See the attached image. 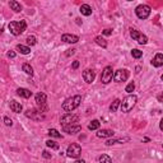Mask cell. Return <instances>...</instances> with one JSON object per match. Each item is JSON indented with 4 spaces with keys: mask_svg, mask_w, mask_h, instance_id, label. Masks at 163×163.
<instances>
[{
    "mask_svg": "<svg viewBox=\"0 0 163 163\" xmlns=\"http://www.w3.org/2000/svg\"><path fill=\"white\" fill-rule=\"evenodd\" d=\"M152 65L156 68H159L163 65V54H157L152 60Z\"/></svg>",
    "mask_w": 163,
    "mask_h": 163,
    "instance_id": "obj_16",
    "label": "cell"
},
{
    "mask_svg": "<svg viewBox=\"0 0 163 163\" xmlns=\"http://www.w3.org/2000/svg\"><path fill=\"white\" fill-rule=\"evenodd\" d=\"M42 157H43V158H46V159H50V158H51V154L47 152V150H43V152H42Z\"/></svg>",
    "mask_w": 163,
    "mask_h": 163,
    "instance_id": "obj_34",
    "label": "cell"
},
{
    "mask_svg": "<svg viewBox=\"0 0 163 163\" xmlns=\"http://www.w3.org/2000/svg\"><path fill=\"white\" fill-rule=\"evenodd\" d=\"M136 101H138V97L135 96V94H129V96H126L125 98L122 99V102H121V111L127 114V112H130L133 110V107L135 106Z\"/></svg>",
    "mask_w": 163,
    "mask_h": 163,
    "instance_id": "obj_3",
    "label": "cell"
},
{
    "mask_svg": "<svg viewBox=\"0 0 163 163\" xmlns=\"http://www.w3.org/2000/svg\"><path fill=\"white\" fill-rule=\"evenodd\" d=\"M118 106H121V101L120 99H115L114 102L111 103V106H110V111H111V112H116L117 108H118Z\"/></svg>",
    "mask_w": 163,
    "mask_h": 163,
    "instance_id": "obj_22",
    "label": "cell"
},
{
    "mask_svg": "<svg viewBox=\"0 0 163 163\" xmlns=\"http://www.w3.org/2000/svg\"><path fill=\"white\" fill-rule=\"evenodd\" d=\"M159 129H161L162 131H163V118L161 120V122H159Z\"/></svg>",
    "mask_w": 163,
    "mask_h": 163,
    "instance_id": "obj_39",
    "label": "cell"
},
{
    "mask_svg": "<svg viewBox=\"0 0 163 163\" xmlns=\"http://www.w3.org/2000/svg\"><path fill=\"white\" fill-rule=\"evenodd\" d=\"M74 54H75V50H74V49L66 50V52H65V55H66V56H70V55H74Z\"/></svg>",
    "mask_w": 163,
    "mask_h": 163,
    "instance_id": "obj_35",
    "label": "cell"
},
{
    "mask_svg": "<svg viewBox=\"0 0 163 163\" xmlns=\"http://www.w3.org/2000/svg\"><path fill=\"white\" fill-rule=\"evenodd\" d=\"M8 28H9L10 33L14 34V36H19L27 28V23L24 20H14V22H10L8 24Z\"/></svg>",
    "mask_w": 163,
    "mask_h": 163,
    "instance_id": "obj_2",
    "label": "cell"
},
{
    "mask_svg": "<svg viewBox=\"0 0 163 163\" xmlns=\"http://www.w3.org/2000/svg\"><path fill=\"white\" fill-rule=\"evenodd\" d=\"M22 70L26 74H28V75H32V74H33V69H32V66L29 64H23L22 65Z\"/></svg>",
    "mask_w": 163,
    "mask_h": 163,
    "instance_id": "obj_25",
    "label": "cell"
},
{
    "mask_svg": "<svg viewBox=\"0 0 163 163\" xmlns=\"http://www.w3.org/2000/svg\"><path fill=\"white\" fill-rule=\"evenodd\" d=\"M63 130L64 133H68L70 135H74L76 133H79L82 130V127L79 125H66V126H63Z\"/></svg>",
    "mask_w": 163,
    "mask_h": 163,
    "instance_id": "obj_12",
    "label": "cell"
},
{
    "mask_svg": "<svg viewBox=\"0 0 163 163\" xmlns=\"http://www.w3.org/2000/svg\"><path fill=\"white\" fill-rule=\"evenodd\" d=\"M134 89H135V84H134V83H129L125 91L127 92V93H133V92H134Z\"/></svg>",
    "mask_w": 163,
    "mask_h": 163,
    "instance_id": "obj_30",
    "label": "cell"
},
{
    "mask_svg": "<svg viewBox=\"0 0 163 163\" xmlns=\"http://www.w3.org/2000/svg\"><path fill=\"white\" fill-rule=\"evenodd\" d=\"M9 7H10V9L14 10L16 13H19V11L22 10V5H20L18 1H16V0H10V1H9Z\"/></svg>",
    "mask_w": 163,
    "mask_h": 163,
    "instance_id": "obj_18",
    "label": "cell"
},
{
    "mask_svg": "<svg viewBox=\"0 0 163 163\" xmlns=\"http://www.w3.org/2000/svg\"><path fill=\"white\" fill-rule=\"evenodd\" d=\"M36 42H37V41H36V37H34V36H28L27 37V43H28V45L33 46V45H36Z\"/></svg>",
    "mask_w": 163,
    "mask_h": 163,
    "instance_id": "obj_29",
    "label": "cell"
},
{
    "mask_svg": "<svg viewBox=\"0 0 163 163\" xmlns=\"http://www.w3.org/2000/svg\"><path fill=\"white\" fill-rule=\"evenodd\" d=\"M130 36H131V38L134 41H136L138 43H140V45H145V43L148 42V38L145 34L140 33L139 31H136V29H130Z\"/></svg>",
    "mask_w": 163,
    "mask_h": 163,
    "instance_id": "obj_9",
    "label": "cell"
},
{
    "mask_svg": "<svg viewBox=\"0 0 163 163\" xmlns=\"http://www.w3.org/2000/svg\"><path fill=\"white\" fill-rule=\"evenodd\" d=\"M8 57L14 59V57H16V52H14V51H9V52H8Z\"/></svg>",
    "mask_w": 163,
    "mask_h": 163,
    "instance_id": "obj_36",
    "label": "cell"
},
{
    "mask_svg": "<svg viewBox=\"0 0 163 163\" xmlns=\"http://www.w3.org/2000/svg\"><path fill=\"white\" fill-rule=\"evenodd\" d=\"M49 135L50 136H54V138H61V134L56 129H50L49 130Z\"/></svg>",
    "mask_w": 163,
    "mask_h": 163,
    "instance_id": "obj_28",
    "label": "cell"
},
{
    "mask_svg": "<svg viewBox=\"0 0 163 163\" xmlns=\"http://www.w3.org/2000/svg\"><path fill=\"white\" fill-rule=\"evenodd\" d=\"M17 94L23 97V98H29V97L32 96V92L27 89V88H18V89H17Z\"/></svg>",
    "mask_w": 163,
    "mask_h": 163,
    "instance_id": "obj_17",
    "label": "cell"
},
{
    "mask_svg": "<svg viewBox=\"0 0 163 163\" xmlns=\"http://www.w3.org/2000/svg\"><path fill=\"white\" fill-rule=\"evenodd\" d=\"M79 66V61H74L73 63V69H78Z\"/></svg>",
    "mask_w": 163,
    "mask_h": 163,
    "instance_id": "obj_37",
    "label": "cell"
},
{
    "mask_svg": "<svg viewBox=\"0 0 163 163\" xmlns=\"http://www.w3.org/2000/svg\"><path fill=\"white\" fill-rule=\"evenodd\" d=\"M17 50L23 55H28L31 52V49L28 46H24V45H17Z\"/></svg>",
    "mask_w": 163,
    "mask_h": 163,
    "instance_id": "obj_20",
    "label": "cell"
},
{
    "mask_svg": "<svg viewBox=\"0 0 163 163\" xmlns=\"http://www.w3.org/2000/svg\"><path fill=\"white\" fill-rule=\"evenodd\" d=\"M74 163H85V161H83V159H78V161H75Z\"/></svg>",
    "mask_w": 163,
    "mask_h": 163,
    "instance_id": "obj_40",
    "label": "cell"
},
{
    "mask_svg": "<svg viewBox=\"0 0 163 163\" xmlns=\"http://www.w3.org/2000/svg\"><path fill=\"white\" fill-rule=\"evenodd\" d=\"M115 133L112 131V130L110 129H102V130H98V133H97V136L98 138H111V136H114Z\"/></svg>",
    "mask_w": 163,
    "mask_h": 163,
    "instance_id": "obj_15",
    "label": "cell"
},
{
    "mask_svg": "<svg viewBox=\"0 0 163 163\" xmlns=\"http://www.w3.org/2000/svg\"><path fill=\"white\" fill-rule=\"evenodd\" d=\"M61 41L66 43H76L79 41V37L75 36V34H69V33H65L61 36Z\"/></svg>",
    "mask_w": 163,
    "mask_h": 163,
    "instance_id": "obj_13",
    "label": "cell"
},
{
    "mask_svg": "<svg viewBox=\"0 0 163 163\" xmlns=\"http://www.w3.org/2000/svg\"><path fill=\"white\" fill-rule=\"evenodd\" d=\"M161 78H162V80H163V74H162V76H161Z\"/></svg>",
    "mask_w": 163,
    "mask_h": 163,
    "instance_id": "obj_41",
    "label": "cell"
},
{
    "mask_svg": "<svg viewBox=\"0 0 163 163\" xmlns=\"http://www.w3.org/2000/svg\"><path fill=\"white\" fill-rule=\"evenodd\" d=\"M131 55L134 59H140L141 56H143V51H140V50L138 49H133L131 50Z\"/></svg>",
    "mask_w": 163,
    "mask_h": 163,
    "instance_id": "obj_26",
    "label": "cell"
},
{
    "mask_svg": "<svg viewBox=\"0 0 163 163\" xmlns=\"http://www.w3.org/2000/svg\"><path fill=\"white\" fill-rule=\"evenodd\" d=\"M135 13L139 19H147L148 17L150 16V7L149 5H145V4H140L136 7Z\"/></svg>",
    "mask_w": 163,
    "mask_h": 163,
    "instance_id": "obj_4",
    "label": "cell"
},
{
    "mask_svg": "<svg viewBox=\"0 0 163 163\" xmlns=\"http://www.w3.org/2000/svg\"><path fill=\"white\" fill-rule=\"evenodd\" d=\"M79 121V116L78 115H74V114H66L61 117L60 122L63 126H66V125H74L75 122Z\"/></svg>",
    "mask_w": 163,
    "mask_h": 163,
    "instance_id": "obj_7",
    "label": "cell"
},
{
    "mask_svg": "<svg viewBox=\"0 0 163 163\" xmlns=\"http://www.w3.org/2000/svg\"><path fill=\"white\" fill-rule=\"evenodd\" d=\"M116 143H121V140H115V139H110V140L106 141V145H114Z\"/></svg>",
    "mask_w": 163,
    "mask_h": 163,
    "instance_id": "obj_31",
    "label": "cell"
},
{
    "mask_svg": "<svg viewBox=\"0 0 163 163\" xmlns=\"http://www.w3.org/2000/svg\"><path fill=\"white\" fill-rule=\"evenodd\" d=\"M46 145L49 148H51V149H59V144L56 143V141H54V140H47Z\"/></svg>",
    "mask_w": 163,
    "mask_h": 163,
    "instance_id": "obj_27",
    "label": "cell"
},
{
    "mask_svg": "<svg viewBox=\"0 0 163 163\" xmlns=\"http://www.w3.org/2000/svg\"><path fill=\"white\" fill-rule=\"evenodd\" d=\"M4 122H5V125H7V126H11V125H13V121H11L9 117H4Z\"/></svg>",
    "mask_w": 163,
    "mask_h": 163,
    "instance_id": "obj_32",
    "label": "cell"
},
{
    "mask_svg": "<svg viewBox=\"0 0 163 163\" xmlns=\"http://www.w3.org/2000/svg\"><path fill=\"white\" fill-rule=\"evenodd\" d=\"M162 147H163V144H162Z\"/></svg>",
    "mask_w": 163,
    "mask_h": 163,
    "instance_id": "obj_42",
    "label": "cell"
},
{
    "mask_svg": "<svg viewBox=\"0 0 163 163\" xmlns=\"http://www.w3.org/2000/svg\"><path fill=\"white\" fill-rule=\"evenodd\" d=\"M102 34H105V36H111V34H112V29L106 28L105 31H102Z\"/></svg>",
    "mask_w": 163,
    "mask_h": 163,
    "instance_id": "obj_33",
    "label": "cell"
},
{
    "mask_svg": "<svg viewBox=\"0 0 163 163\" xmlns=\"http://www.w3.org/2000/svg\"><path fill=\"white\" fill-rule=\"evenodd\" d=\"M157 99H158L159 102H163V93H161V94H159V96L157 97Z\"/></svg>",
    "mask_w": 163,
    "mask_h": 163,
    "instance_id": "obj_38",
    "label": "cell"
},
{
    "mask_svg": "<svg viewBox=\"0 0 163 163\" xmlns=\"http://www.w3.org/2000/svg\"><path fill=\"white\" fill-rule=\"evenodd\" d=\"M94 41H96L97 45H99L101 47H103V49H106V47H107V42H106L105 38H102V36H97L96 38H94Z\"/></svg>",
    "mask_w": 163,
    "mask_h": 163,
    "instance_id": "obj_21",
    "label": "cell"
},
{
    "mask_svg": "<svg viewBox=\"0 0 163 163\" xmlns=\"http://www.w3.org/2000/svg\"><path fill=\"white\" fill-rule=\"evenodd\" d=\"M114 70H112V66H107L105 68V69L102 70V75H101V82L103 83V84H108L112 80V78H114Z\"/></svg>",
    "mask_w": 163,
    "mask_h": 163,
    "instance_id": "obj_5",
    "label": "cell"
},
{
    "mask_svg": "<svg viewBox=\"0 0 163 163\" xmlns=\"http://www.w3.org/2000/svg\"><path fill=\"white\" fill-rule=\"evenodd\" d=\"M99 126H101V122L98 120H93L92 122L88 125V129L89 130H98L99 129Z\"/></svg>",
    "mask_w": 163,
    "mask_h": 163,
    "instance_id": "obj_23",
    "label": "cell"
},
{
    "mask_svg": "<svg viewBox=\"0 0 163 163\" xmlns=\"http://www.w3.org/2000/svg\"><path fill=\"white\" fill-rule=\"evenodd\" d=\"M94 78H96V73H94V70L85 69L84 72H83V79H84L85 83H92L94 80Z\"/></svg>",
    "mask_w": 163,
    "mask_h": 163,
    "instance_id": "obj_11",
    "label": "cell"
},
{
    "mask_svg": "<svg viewBox=\"0 0 163 163\" xmlns=\"http://www.w3.org/2000/svg\"><path fill=\"white\" fill-rule=\"evenodd\" d=\"M127 78H129V72H127L126 69H118L117 72H115V74H114V79H115V82H117V83L126 82Z\"/></svg>",
    "mask_w": 163,
    "mask_h": 163,
    "instance_id": "obj_10",
    "label": "cell"
},
{
    "mask_svg": "<svg viewBox=\"0 0 163 163\" xmlns=\"http://www.w3.org/2000/svg\"><path fill=\"white\" fill-rule=\"evenodd\" d=\"M82 102V96H79V94H76V96H73L70 97V98L65 99V102L63 103V110L65 112H72L74 111L75 108L79 107V105H80Z\"/></svg>",
    "mask_w": 163,
    "mask_h": 163,
    "instance_id": "obj_1",
    "label": "cell"
},
{
    "mask_svg": "<svg viewBox=\"0 0 163 163\" xmlns=\"http://www.w3.org/2000/svg\"><path fill=\"white\" fill-rule=\"evenodd\" d=\"M98 161H99V163H112L111 157L107 156V154H102V156H99Z\"/></svg>",
    "mask_w": 163,
    "mask_h": 163,
    "instance_id": "obj_24",
    "label": "cell"
},
{
    "mask_svg": "<svg viewBox=\"0 0 163 163\" xmlns=\"http://www.w3.org/2000/svg\"><path fill=\"white\" fill-rule=\"evenodd\" d=\"M46 101H47V96L42 92L36 94V103L37 106L40 107L41 112H46L47 111V105H46Z\"/></svg>",
    "mask_w": 163,
    "mask_h": 163,
    "instance_id": "obj_8",
    "label": "cell"
},
{
    "mask_svg": "<svg viewBox=\"0 0 163 163\" xmlns=\"http://www.w3.org/2000/svg\"><path fill=\"white\" fill-rule=\"evenodd\" d=\"M79 11H80L83 16L89 17L92 14V8L88 4H83V5H80V10H79Z\"/></svg>",
    "mask_w": 163,
    "mask_h": 163,
    "instance_id": "obj_19",
    "label": "cell"
},
{
    "mask_svg": "<svg viewBox=\"0 0 163 163\" xmlns=\"http://www.w3.org/2000/svg\"><path fill=\"white\" fill-rule=\"evenodd\" d=\"M9 107H10L11 111L16 112V114H20V112H22V110H23L22 105H20L19 102H17V101H14V99H11L10 102H9Z\"/></svg>",
    "mask_w": 163,
    "mask_h": 163,
    "instance_id": "obj_14",
    "label": "cell"
},
{
    "mask_svg": "<svg viewBox=\"0 0 163 163\" xmlns=\"http://www.w3.org/2000/svg\"><path fill=\"white\" fill-rule=\"evenodd\" d=\"M66 154L70 158H78L82 154V147L76 143L69 145V147H68V150H66Z\"/></svg>",
    "mask_w": 163,
    "mask_h": 163,
    "instance_id": "obj_6",
    "label": "cell"
}]
</instances>
